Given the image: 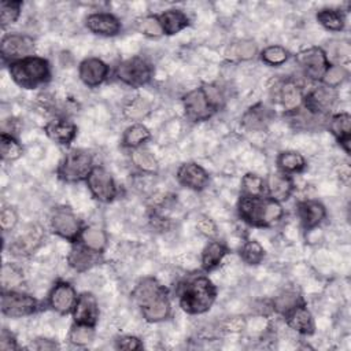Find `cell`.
Returning a JSON list of instances; mask_svg holds the SVG:
<instances>
[{"label":"cell","instance_id":"cell-1","mask_svg":"<svg viewBox=\"0 0 351 351\" xmlns=\"http://www.w3.org/2000/svg\"><path fill=\"white\" fill-rule=\"evenodd\" d=\"M132 299L147 322H160L169 318L171 313L169 292L154 277L140 280L132 291Z\"/></svg>","mask_w":351,"mask_h":351},{"label":"cell","instance_id":"cell-2","mask_svg":"<svg viewBox=\"0 0 351 351\" xmlns=\"http://www.w3.org/2000/svg\"><path fill=\"white\" fill-rule=\"evenodd\" d=\"M177 295L180 307L185 313L196 315L211 308L217 298V288L207 276L196 274L178 285Z\"/></svg>","mask_w":351,"mask_h":351},{"label":"cell","instance_id":"cell-3","mask_svg":"<svg viewBox=\"0 0 351 351\" xmlns=\"http://www.w3.org/2000/svg\"><path fill=\"white\" fill-rule=\"evenodd\" d=\"M237 213L244 222L256 228H270L284 217L281 203L267 196L241 195L237 203Z\"/></svg>","mask_w":351,"mask_h":351},{"label":"cell","instance_id":"cell-4","mask_svg":"<svg viewBox=\"0 0 351 351\" xmlns=\"http://www.w3.org/2000/svg\"><path fill=\"white\" fill-rule=\"evenodd\" d=\"M11 80L23 89H36L51 80V66L45 58L29 56L8 63Z\"/></svg>","mask_w":351,"mask_h":351},{"label":"cell","instance_id":"cell-5","mask_svg":"<svg viewBox=\"0 0 351 351\" xmlns=\"http://www.w3.org/2000/svg\"><path fill=\"white\" fill-rule=\"evenodd\" d=\"M93 166V156L89 151L73 148L60 160L56 174L64 182H80L88 178Z\"/></svg>","mask_w":351,"mask_h":351},{"label":"cell","instance_id":"cell-6","mask_svg":"<svg viewBox=\"0 0 351 351\" xmlns=\"http://www.w3.org/2000/svg\"><path fill=\"white\" fill-rule=\"evenodd\" d=\"M154 74L151 63L143 56H132L121 63L115 69V77L130 88H140L147 85Z\"/></svg>","mask_w":351,"mask_h":351},{"label":"cell","instance_id":"cell-7","mask_svg":"<svg viewBox=\"0 0 351 351\" xmlns=\"http://www.w3.org/2000/svg\"><path fill=\"white\" fill-rule=\"evenodd\" d=\"M40 310L38 300L21 291V289H8L1 291V313L11 318H22L36 314Z\"/></svg>","mask_w":351,"mask_h":351},{"label":"cell","instance_id":"cell-8","mask_svg":"<svg viewBox=\"0 0 351 351\" xmlns=\"http://www.w3.org/2000/svg\"><path fill=\"white\" fill-rule=\"evenodd\" d=\"M182 107L186 118L192 122L207 121L218 111V108L210 100L204 86L195 88L184 95Z\"/></svg>","mask_w":351,"mask_h":351},{"label":"cell","instance_id":"cell-9","mask_svg":"<svg viewBox=\"0 0 351 351\" xmlns=\"http://www.w3.org/2000/svg\"><path fill=\"white\" fill-rule=\"evenodd\" d=\"M49 226L55 234L71 243L78 241L80 233L82 230L78 217L69 206H59L51 211Z\"/></svg>","mask_w":351,"mask_h":351},{"label":"cell","instance_id":"cell-10","mask_svg":"<svg viewBox=\"0 0 351 351\" xmlns=\"http://www.w3.org/2000/svg\"><path fill=\"white\" fill-rule=\"evenodd\" d=\"M36 41L32 36L23 33H7L0 41V53L4 62H16L33 56Z\"/></svg>","mask_w":351,"mask_h":351},{"label":"cell","instance_id":"cell-11","mask_svg":"<svg viewBox=\"0 0 351 351\" xmlns=\"http://www.w3.org/2000/svg\"><path fill=\"white\" fill-rule=\"evenodd\" d=\"M337 101V92L322 82L313 86L303 97V108L315 117H326Z\"/></svg>","mask_w":351,"mask_h":351},{"label":"cell","instance_id":"cell-12","mask_svg":"<svg viewBox=\"0 0 351 351\" xmlns=\"http://www.w3.org/2000/svg\"><path fill=\"white\" fill-rule=\"evenodd\" d=\"M85 181L90 195L100 203H111L118 195L112 174L103 166H93Z\"/></svg>","mask_w":351,"mask_h":351},{"label":"cell","instance_id":"cell-13","mask_svg":"<svg viewBox=\"0 0 351 351\" xmlns=\"http://www.w3.org/2000/svg\"><path fill=\"white\" fill-rule=\"evenodd\" d=\"M296 62L300 66L304 77L313 81H321L325 71L330 66L326 52L321 47H310L296 55Z\"/></svg>","mask_w":351,"mask_h":351},{"label":"cell","instance_id":"cell-14","mask_svg":"<svg viewBox=\"0 0 351 351\" xmlns=\"http://www.w3.org/2000/svg\"><path fill=\"white\" fill-rule=\"evenodd\" d=\"M77 298L75 288L70 282L58 281L48 293V306L62 315L70 314L75 306Z\"/></svg>","mask_w":351,"mask_h":351},{"label":"cell","instance_id":"cell-15","mask_svg":"<svg viewBox=\"0 0 351 351\" xmlns=\"http://www.w3.org/2000/svg\"><path fill=\"white\" fill-rule=\"evenodd\" d=\"M73 321L80 325L96 326L99 321V302L92 292H82L78 295L75 306L71 311Z\"/></svg>","mask_w":351,"mask_h":351},{"label":"cell","instance_id":"cell-16","mask_svg":"<svg viewBox=\"0 0 351 351\" xmlns=\"http://www.w3.org/2000/svg\"><path fill=\"white\" fill-rule=\"evenodd\" d=\"M177 180L182 186L200 192L208 186L210 176L200 165L185 162L177 169Z\"/></svg>","mask_w":351,"mask_h":351},{"label":"cell","instance_id":"cell-17","mask_svg":"<svg viewBox=\"0 0 351 351\" xmlns=\"http://www.w3.org/2000/svg\"><path fill=\"white\" fill-rule=\"evenodd\" d=\"M110 73V67L99 58H85L78 66V77L88 88L101 85Z\"/></svg>","mask_w":351,"mask_h":351},{"label":"cell","instance_id":"cell-18","mask_svg":"<svg viewBox=\"0 0 351 351\" xmlns=\"http://www.w3.org/2000/svg\"><path fill=\"white\" fill-rule=\"evenodd\" d=\"M85 26L89 32L103 37H114L121 33L122 23L111 12H93L85 18Z\"/></svg>","mask_w":351,"mask_h":351},{"label":"cell","instance_id":"cell-19","mask_svg":"<svg viewBox=\"0 0 351 351\" xmlns=\"http://www.w3.org/2000/svg\"><path fill=\"white\" fill-rule=\"evenodd\" d=\"M43 240H44L43 228L36 223H32L25 229V232L22 234H19L12 241V244L10 245V250L15 255L26 256V255L33 254L40 247Z\"/></svg>","mask_w":351,"mask_h":351},{"label":"cell","instance_id":"cell-20","mask_svg":"<svg viewBox=\"0 0 351 351\" xmlns=\"http://www.w3.org/2000/svg\"><path fill=\"white\" fill-rule=\"evenodd\" d=\"M77 125L64 117L55 118L44 126L47 137L60 145H70L77 136Z\"/></svg>","mask_w":351,"mask_h":351},{"label":"cell","instance_id":"cell-21","mask_svg":"<svg viewBox=\"0 0 351 351\" xmlns=\"http://www.w3.org/2000/svg\"><path fill=\"white\" fill-rule=\"evenodd\" d=\"M265 184H266V196L280 203L288 200L295 189L292 177L281 171L269 174V177L265 180Z\"/></svg>","mask_w":351,"mask_h":351},{"label":"cell","instance_id":"cell-22","mask_svg":"<svg viewBox=\"0 0 351 351\" xmlns=\"http://www.w3.org/2000/svg\"><path fill=\"white\" fill-rule=\"evenodd\" d=\"M100 256L101 254L86 248L80 241H75L70 248V252L67 255V262L71 269H74L78 273H84L92 269L93 266L99 265Z\"/></svg>","mask_w":351,"mask_h":351},{"label":"cell","instance_id":"cell-23","mask_svg":"<svg viewBox=\"0 0 351 351\" xmlns=\"http://www.w3.org/2000/svg\"><path fill=\"white\" fill-rule=\"evenodd\" d=\"M284 318L287 321V325L296 330L300 335L310 336L314 333V319L310 313V310L306 307V303L302 302L296 306H293L291 310H288L284 314Z\"/></svg>","mask_w":351,"mask_h":351},{"label":"cell","instance_id":"cell-24","mask_svg":"<svg viewBox=\"0 0 351 351\" xmlns=\"http://www.w3.org/2000/svg\"><path fill=\"white\" fill-rule=\"evenodd\" d=\"M298 215L306 230L317 228L326 217L325 206L318 200H302L298 203Z\"/></svg>","mask_w":351,"mask_h":351},{"label":"cell","instance_id":"cell-25","mask_svg":"<svg viewBox=\"0 0 351 351\" xmlns=\"http://www.w3.org/2000/svg\"><path fill=\"white\" fill-rule=\"evenodd\" d=\"M280 103L285 112H295L303 106V90L300 85L293 80H287L280 86Z\"/></svg>","mask_w":351,"mask_h":351},{"label":"cell","instance_id":"cell-26","mask_svg":"<svg viewBox=\"0 0 351 351\" xmlns=\"http://www.w3.org/2000/svg\"><path fill=\"white\" fill-rule=\"evenodd\" d=\"M329 130L343 147L346 154H350V140H351V117L348 112L333 114L329 119Z\"/></svg>","mask_w":351,"mask_h":351},{"label":"cell","instance_id":"cell-27","mask_svg":"<svg viewBox=\"0 0 351 351\" xmlns=\"http://www.w3.org/2000/svg\"><path fill=\"white\" fill-rule=\"evenodd\" d=\"M159 22L163 29V34L173 36L176 33H180L186 26H189V18L188 15L178 8H170L163 11L160 15H158Z\"/></svg>","mask_w":351,"mask_h":351},{"label":"cell","instance_id":"cell-28","mask_svg":"<svg viewBox=\"0 0 351 351\" xmlns=\"http://www.w3.org/2000/svg\"><path fill=\"white\" fill-rule=\"evenodd\" d=\"M226 254H228V247L222 241H217V240L208 241L202 251V258H200L202 269L204 271H211L217 269L223 261V258L226 256Z\"/></svg>","mask_w":351,"mask_h":351},{"label":"cell","instance_id":"cell-29","mask_svg":"<svg viewBox=\"0 0 351 351\" xmlns=\"http://www.w3.org/2000/svg\"><path fill=\"white\" fill-rule=\"evenodd\" d=\"M78 241L86 248L103 254L107 247V233L97 226H86L82 228Z\"/></svg>","mask_w":351,"mask_h":351},{"label":"cell","instance_id":"cell-30","mask_svg":"<svg viewBox=\"0 0 351 351\" xmlns=\"http://www.w3.org/2000/svg\"><path fill=\"white\" fill-rule=\"evenodd\" d=\"M149 138H151L149 129L145 125H143L140 122H136V123H132L130 126H128L125 129V132L122 134L121 144L125 148L134 149V148L143 147V144L147 143Z\"/></svg>","mask_w":351,"mask_h":351},{"label":"cell","instance_id":"cell-31","mask_svg":"<svg viewBox=\"0 0 351 351\" xmlns=\"http://www.w3.org/2000/svg\"><path fill=\"white\" fill-rule=\"evenodd\" d=\"M315 18L324 29L330 32H341L346 27V12L340 8H321Z\"/></svg>","mask_w":351,"mask_h":351},{"label":"cell","instance_id":"cell-32","mask_svg":"<svg viewBox=\"0 0 351 351\" xmlns=\"http://www.w3.org/2000/svg\"><path fill=\"white\" fill-rule=\"evenodd\" d=\"M278 171L288 176L302 173L306 169V159L296 151H282L277 156Z\"/></svg>","mask_w":351,"mask_h":351},{"label":"cell","instance_id":"cell-33","mask_svg":"<svg viewBox=\"0 0 351 351\" xmlns=\"http://www.w3.org/2000/svg\"><path fill=\"white\" fill-rule=\"evenodd\" d=\"M152 110V104L149 100L141 96H136L130 99L125 106H123V117L129 121H143Z\"/></svg>","mask_w":351,"mask_h":351},{"label":"cell","instance_id":"cell-34","mask_svg":"<svg viewBox=\"0 0 351 351\" xmlns=\"http://www.w3.org/2000/svg\"><path fill=\"white\" fill-rule=\"evenodd\" d=\"M0 154H1V159L4 162H15L23 155V147L14 134L1 132Z\"/></svg>","mask_w":351,"mask_h":351},{"label":"cell","instance_id":"cell-35","mask_svg":"<svg viewBox=\"0 0 351 351\" xmlns=\"http://www.w3.org/2000/svg\"><path fill=\"white\" fill-rule=\"evenodd\" d=\"M130 159L132 163L141 171V173H147V174H154L158 171V160L156 158L145 148L140 147V148H134L130 152Z\"/></svg>","mask_w":351,"mask_h":351},{"label":"cell","instance_id":"cell-36","mask_svg":"<svg viewBox=\"0 0 351 351\" xmlns=\"http://www.w3.org/2000/svg\"><path fill=\"white\" fill-rule=\"evenodd\" d=\"M23 284V271L15 263H4L1 267V288L3 291L19 289Z\"/></svg>","mask_w":351,"mask_h":351},{"label":"cell","instance_id":"cell-37","mask_svg":"<svg viewBox=\"0 0 351 351\" xmlns=\"http://www.w3.org/2000/svg\"><path fill=\"white\" fill-rule=\"evenodd\" d=\"M265 248L256 240H247L240 250V258L250 266L259 265L265 259Z\"/></svg>","mask_w":351,"mask_h":351},{"label":"cell","instance_id":"cell-38","mask_svg":"<svg viewBox=\"0 0 351 351\" xmlns=\"http://www.w3.org/2000/svg\"><path fill=\"white\" fill-rule=\"evenodd\" d=\"M23 3L21 0H3L0 3V22L3 29L15 23L19 19Z\"/></svg>","mask_w":351,"mask_h":351},{"label":"cell","instance_id":"cell-39","mask_svg":"<svg viewBox=\"0 0 351 351\" xmlns=\"http://www.w3.org/2000/svg\"><path fill=\"white\" fill-rule=\"evenodd\" d=\"M241 195H244V196H266L265 180L255 173H245L241 178Z\"/></svg>","mask_w":351,"mask_h":351},{"label":"cell","instance_id":"cell-40","mask_svg":"<svg viewBox=\"0 0 351 351\" xmlns=\"http://www.w3.org/2000/svg\"><path fill=\"white\" fill-rule=\"evenodd\" d=\"M136 29L138 33L151 38H158L163 36V29L158 15H145L138 18L136 21Z\"/></svg>","mask_w":351,"mask_h":351},{"label":"cell","instance_id":"cell-41","mask_svg":"<svg viewBox=\"0 0 351 351\" xmlns=\"http://www.w3.org/2000/svg\"><path fill=\"white\" fill-rule=\"evenodd\" d=\"M289 58L288 49L281 45H269L261 51V60L267 66H281Z\"/></svg>","mask_w":351,"mask_h":351},{"label":"cell","instance_id":"cell-42","mask_svg":"<svg viewBox=\"0 0 351 351\" xmlns=\"http://www.w3.org/2000/svg\"><path fill=\"white\" fill-rule=\"evenodd\" d=\"M95 339V328L93 326H86V325H80V324H73L70 332H69V341L77 347H84L92 343Z\"/></svg>","mask_w":351,"mask_h":351},{"label":"cell","instance_id":"cell-43","mask_svg":"<svg viewBox=\"0 0 351 351\" xmlns=\"http://www.w3.org/2000/svg\"><path fill=\"white\" fill-rule=\"evenodd\" d=\"M267 121V110L262 106H254L245 112L243 118V123L250 129H263Z\"/></svg>","mask_w":351,"mask_h":351},{"label":"cell","instance_id":"cell-44","mask_svg":"<svg viewBox=\"0 0 351 351\" xmlns=\"http://www.w3.org/2000/svg\"><path fill=\"white\" fill-rule=\"evenodd\" d=\"M347 78H348V70L343 64H330L325 71L321 82L336 89Z\"/></svg>","mask_w":351,"mask_h":351},{"label":"cell","instance_id":"cell-45","mask_svg":"<svg viewBox=\"0 0 351 351\" xmlns=\"http://www.w3.org/2000/svg\"><path fill=\"white\" fill-rule=\"evenodd\" d=\"M230 58H234L237 60H250L256 55V44L251 40H241L236 44H233L230 48Z\"/></svg>","mask_w":351,"mask_h":351},{"label":"cell","instance_id":"cell-46","mask_svg":"<svg viewBox=\"0 0 351 351\" xmlns=\"http://www.w3.org/2000/svg\"><path fill=\"white\" fill-rule=\"evenodd\" d=\"M303 299L296 292H284L280 296H277L273 302V308L278 311L280 314H285L288 310H291L293 306L302 303Z\"/></svg>","mask_w":351,"mask_h":351},{"label":"cell","instance_id":"cell-47","mask_svg":"<svg viewBox=\"0 0 351 351\" xmlns=\"http://www.w3.org/2000/svg\"><path fill=\"white\" fill-rule=\"evenodd\" d=\"M18 223V213L11 206H4L0 211V225L3 232H11Z\"/></svg>","mask_w":351,"mask_h":351},{"label":"cell","instance_id":"cell-48","mask_svg":"<svg viewBox=\"0 0 351 351\" xmlns=\"http://www.w3.org/2000/svg\"><path fill=\"white\" fill-rule=\"evenodd\" d=\"M115 347L118 350H128V351H134V350H141L144 346L141 340L136 336L132 335H123L117 337L115 340Z\"/></svg>","mask_w":351,"mask_h":351},{"label":"cell","instance_id":"cell-49","mask_svg":"<svg viewBox=\"0 0 351 351\" xmlns=\"http://www.w3.org/2000/svg\"><path fill=\"white\" fill-rule=\"evenodd\" d=\"M196 228L197 230L206 236V237H214L217 234V225L215 222L207 217V215H200L197 219H196Z\"/></svg>","mask_w":351,"mask_h":351},{"label":"cell","instance_id":"cell-50","mask_svg":"<svg viewBox=\"0 0 351 351\" xmlns=\"http://www.w3.org/2000/svg\"><path fill=\"white\" fill-rule=\"evenodd\" d=\"M19 346L16 343V337L14 336L12 332H10L7 328L1 329L0 333V350L1 351H12L18 350Z\"/></svg>","mask_w":351,"mask_h":351},{"label":"cell","instance_id":"cell-51","mask_svg":"<svg viewBox=\"0 0 351 351\" xmlns=\"http://www.w3.org/2000/svg\"><path fill=\"white\" fill-rule=\"evenodd\" d=\"M30 348L43 351V350H55V348H59V346L56 344V341H53V340H51V339H36V340L32 343Z\"/></svg>","mask_w":351,"mask_h":351},{"label":"cell","instance_id":"cell-52","mask_svg":"<svg viewBox=\"0 0 351 351\" xmlns=\"http://www.w3.org/2000/svg\"><path fill=\"white\" fill-rule=\"evenodd\" d=\"M340 180L344 181L346 184L348 182V180H350V167H348V165L340 166Z\"/></svg>","mask_w":351,"mask_h":351},{"label":"cell","instance_id":"cell-53","mask_svg":"<svg viewBox=\"0 0 351 351\" xmlns=\"http://www.w3.org/2000/svg\"><path fill=\"white\" fill-rule=\"evenodd\" d=\"M243 328V321L240 318H233L229 322V330H240Z\"/></svg>","mask_w":351,"mask_h":351}]
</instances>
